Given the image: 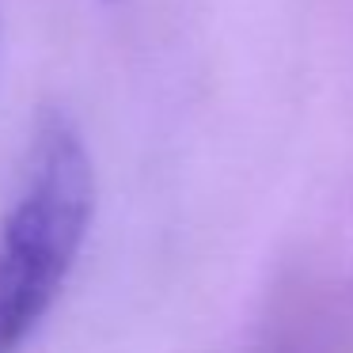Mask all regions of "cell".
Listing matches in <instances>:
<instances>
[{
	"label": "cell",
	"mask_w": 353,
	"mask_h": 353,
	"mask_svg": "<svg viewBox=\"0 0 353 353\" xmlns=\"http://www.w3.org/2000/svg\"><path fill=\"white\" fill-rule=\"evenodd\" d=\"M95 171L65 122L34 141L23 186L0 221V353H19L61 300L92 232Z\"/></svg>",
	"instance_id": "cell-1"
}]
</instances>
